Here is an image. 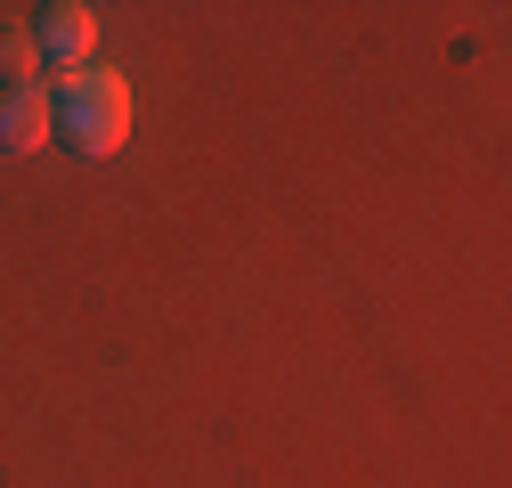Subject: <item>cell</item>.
Masks as SVG:
<instances>
[{"label": "cell", "instance_id": "1", "mask_svg": "<svg viewBox=\"0 0 512 488\" xmlns=\"http://www.w3.org/2000/svg\"><path fill=\"white\" fill-rule=\"evenodd\" d=\"M49 139H66L74 155H114L131 139V82L114 66H82V74H57L49 90Z\"/></svg>", "mask_w": 512, "mask_h": 488}, {"label": "cell", "instance_id": "2", "mask_svg": "<svg viewBox=\"0 0 512 488\" xmlns=\"http://www.w3.org/2000/svg\"><path fill=\"white\" fill-rule=\"evenodd\" d=\"M90 49H98V17L82 9V0H57V9L33 17V57H49L57 74H82Z\"/></svg>", "mask_w": 512, "mask_h": 488}, {"label": "cell", "instance_id": "3", "mask_svg": "<svg viewBox=\"0 0 512 488\" xmlns=\"http://www.w3.org/2000/svg\"><path fill=\"white\" fill-rule=\"evenodd\" d=\"M33 147H49V90L17 82L0 90V155H33Z\"/></svg>", "mask_w": 512, "mask_h": 488}, {"label": "cell", "instance_id": "4", "mask_svg": "<svg viewBox=\"0 0 512 488\" xmlns=\"http://www.w3.org/2000/svg\"><path fill=\"white\" fill-rule=\"evenodd\" d=\"M33 33L25 25H0V90H17V82H33Z\"/></svg>", "mask_w": 512, "mask_h": 488}]
</instances>
